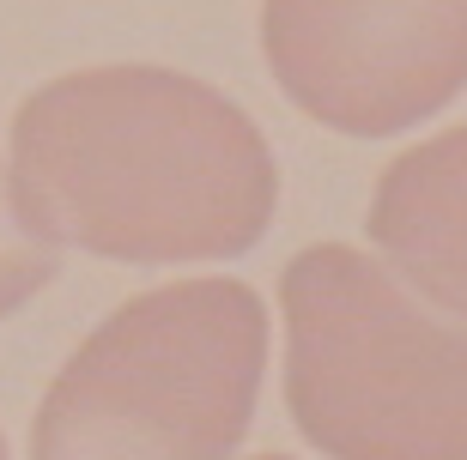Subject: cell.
Listing matches in <instances>:
<instances>
[{
    "label": "cell",
    "mask_w": 467,
    "mask_h": 460,
    "mask_svg": "<svg viewBox=\"0 0 467 460\" xmlns=\"http://www.w3.org/2000/svg\"><path fill=\"white\" fill-rule=\"evenodd\" d=\"M6 206L36 242L98 261H237L279 212V164L219 86L116 61L61 73L13 109Z\"/></svg>",
    "instance_id": "cell-1"
},
{
    "label": "cell",
    "mask_w": 467,
    "mask_h": 460,
    "mask_svg": "<svg viewBox=\"0 0 467 460\" xmlns=\"http://www.w3.org/2000/svg\"><path fill=\"white\" fill-rule=\"evenodd\" d=\"M267 375V303L243 279H176L109 309L55 370L31 460H231Z\"/></svg>",
    "instance_id": "cell-2"
},
{
    "label": "cell",
    "mask_w": 467,
    "mask_h": 460,
    "mask_svg": "<svg viewBox=\"0 0 467 460\" xmlns=\"http://www.w3.org/2000/svg\"><path fill=\"white\" fill-rule=\"evenodd\" d=\"M285 412L328 460H467V327L352 242H310L279 273Z\"/></svg>",
    "instance_id": "cell-3"
},
{
    "label": "cell",
    "mask_w": 467,
    "mask_h": 460,
    "mask_svg": "<svg viewBox=\"0 0 467 460\" xmlns=\"http://www.w3.org/2000/svg\"><path fill=\"white\" fill-rule=\"evenodd\" d=\"M261 55L316 128L395 139L467 91V0H261Z\"/></svg>",
    "instance_id": "cell-4"
},
{
    "label": "cell",
    "mask_w": 467,
    "mask_h": 460,
    "mask_svg": "<svg viewBox=\"0 0 467 460\" xmlns=\"http://www.w3.org/2000/svg\"><path fill=\"white\" fill-rule=\"evenodd\" d=\"M364 230L400 285L467 322V121L407 146L377 176Z\"/></svg>",
    "instance_id": "cell-5"
},
{
    "label": "cell",
    "mask_w": 467,
    "mask_h": 460,
    "mask_svg": "<svg viewBox=\"0 0 467 460\" xmlns=\"http://www.w3.org/2000/svg\"><path fill=\"white\" fill-rule=\"evenodd\" d=\"M55 273H61V249L36 242L31 230L13 219V206H6V176H0V322H6L13 309L31 303Z\"/></svg>",
    "instance_id": "cell-6"
},
{
    "label": "cell",
    "mask_w": 467,
    "mask_h": 460,
    "mask_svg": "<svg viewBox=\"0 0 467 460\" xmlns=\"http://www.w3.org/2000/svg\"><path fill=\"white\" fill-rule=\"evenodd\" d=\"M255 460H292V455H255Z\"/></svg>",
    "instance_id": "cell-7"
},
{
    "label": "cell",
    "mask_w": 467,
    "mask_h": 460,
    "mask_svg": "<svg viewBox=\"0 0 467 460\" xmlns=\"http://www.w3.org/2000/svg\"><path fill=\"white\" fill-rule=\"evenodd\" d=\"M0 460H6V436H0Z\"/></svg>",
    "instance_id": "cell-8"
}]
</instances>
